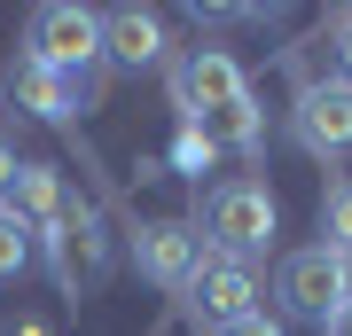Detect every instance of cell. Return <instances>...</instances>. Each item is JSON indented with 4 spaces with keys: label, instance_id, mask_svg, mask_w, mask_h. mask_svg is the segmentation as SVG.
<instances>
[{
    "label": "cell",
    "instance_id": "1",
    "mask_svg": "<svg viewBox=\"0 0 352 336\" xmlns=\"http://www.w3.org/2000/svg\"><path fill=\"white\" fill-rule=\"evenodd\" d=\"M274 227H282V203H274L266 180H219L212 196H204L196 235H204V250H219V258H258V250L274 243Z\"/></svg>",
    "mask_w": 352,
    "mask_h": 336
},
{
    "label": "cell",
    "instance_id": "2",
    "mask_svg": "<svg viewBox=\"0 0 352 336\" xmlns=\"http://www.w3.org/2000/svg\"><path fill=\"white\" fill-rule=\"evenodd\" d=\"M274 298H282L289 321L329 328V321H337V305L352 298V250H337V243H305V250H289L282 274H274Z\"/></svg>",
    "mask_w": 352,
    "mask_h": 336
},
{
    "label": "cell",
    "instance_id": "3",
    "mask_svg": "<svg viewBox=\"0 0 352 336\" xmlns=\"http://www.w3.org/2000/svg\"><path fill=\"white\" fill-rule=\"evenodd\" d=\"M39 250H47L63 298H94L110 282V266H118V243H110V227H102V212L87 196H71V212L55 219V235H39Z\"/></svg>",
    "mask_w": 352,
    "mask_h": 336
},
{
    "label": "cell",
    "instance_id": "4",
    "mask_svg": "<svg viewBox=\"0 0 352 336\" xmlns=\"http://www.w3.org/2000/svg\"><path fill=\"white\" fill-rule=\"evenodd\" d=\"M164 94H173L180 125H204V117H219L227 102H243L251 87H243V71H235L227 47H188V55L164 63Z\"/></svg>",
    "mask_w": 352,
    "mask_h": 336
},
{
    "label": "cell",
    "instance_id": "5",
    "mask_svg": "<svg viewBox=\"0 0 352 336\" xmlns=\"http://www.w3.org/2000/svg\"><path fill=\"white\" fill-rule=\"evenodd\" d=\"M24 55L47 63V71H94L102 63V16L78 8V0H47L24 24Z\"/></svg>",
    "mask_w": 352,
    "mask_h": 336
},
{
    "label": "cell",
    "instance_id": "6",
    "mask_svg": "<svg viewBox=\"0 0 352 336\" xmlns=\"http://www.w3.org/2000/svg\"><path fill=\"white\" fill-rule=\"evenodd\" d=\"M289 125H298V149L314 164H344L352 157V87H337V78H298Z\"/></svg>",
    "mask_w": 352,
    "mask_h": 336
},
{
    "label": "cell",
    "instance_id": "7",
    "mask_svg": "<svg viewBox=\"0 0 352 336\" xmlns=\"http://www.w3.org/2000/svg\"><path fill=\"white\" fill-rule=\"evenodd\" d=\"M180 298H188V321L212 336L227 321H243V313H258V274H251V258H219V250H204L196 282L180 289Z\"/></svg>",
    "mask_w": 352,
    "mask_h": 336
},
{
    "label": "cell",
    "instance_id": "8",
    "mask_svg": "<svg viewBox=\"0 0 352 336\" xmlns=\"http://www.w3.org/2000/svg\"><path fill=\"white\" fill-rule=\"evenodd\" d=\"M133 266L149 274L157 289H188L196 282V266H204V235L188 219H149V227H133Z\"/></svg>",
    "mask_w": 352,
    "mask_h": 336
},
{
    "label": "cell",
    "instance_id": "9",
    "mask_svg": "<svg viewBox=\"0 0 352 336\" xmlns=\"http://www.w3.org/2000/svg\"><path fill=\"white\" fill-rule=\"evenodd\" d=\"M164 55H173V39H164L157 8H110L102 16V63L110 71H157Z\"/></svg>",
    "mask_w": 352,
    "mask_h": 336
},
{
    "label": "cell",
    "instance_id": "10",
    "mask_svg": "<svg viewBox=\"0 0 352 336\" xmlns=\"http://www.w3.org/2000/svg\"><path fill=\"white\" fill-rule=\"evenodd\" d=\"M8 212L24 219V235H32V243H39V235H55V219L71 212L63 172H55V164H24V172H16V188H8Z\"/></svg>",
    "mask_w": 352,
    "mask_h": 336
},
{
    "label": "cell",
    "instance_id": "11",
    "mask_svg": "<svg viewBox=\"0 0 352 336\" xmlns=\"http://www.w3.org/2000/svg\"><path fill=\"white\" fill-rule=\"evenodd\" d=\"M0 94H8V110H24V117H39V125H63V117H71V102H63V71H47V63H32V55L8 63Z\"/></svg>",
    "mask_w": 352,
    "mask_h": 336
},
{
    "label": "cell",
    "instance_id": "12",
    "mask_svg": "<svg viewBox=\"0 0 352 336\" xmlns=\"http://www.w3.org/2000/svg\"><path fill=\"white\" fill-rule=\"evenodd\" d=\"M196 133H204V141H212V149H235V157H251V149H258V141H266V117H258V102H251V94H243V102H227V110H219V117H204V125H196Z\"/></svg>",
    "mask_w": 352,
    "mask_h": 336
},
{
    "label": "cell",
    "instance_id": "13",
    "mask_svg": "<svg viewBox=\"0 0 352 336\" xmlns=\"http://www.w3.org/2000/svg\"><path fill=\"white\" fill-rule=\"evenodd\" d=\"M32 258H39V243L24 235V219L0 203V289H16V282H24V274H32Z\"/></svg>",
    "mask_w": 352,
    "mask_h": 336
},
{
    "label": "cell",
    "instance_id": "14",
    "mask_svg": "<svg viewBox=\"0 0 352 336\" xmlns=\"http://www.w3.org/2000/svg\"><path fill=\"white\" fill-rule=\"evenodd\" d=\"M321 243L352 250V180H329V196H321Z\"/></svg>",
    "mask_w": 352,
    "mask_h": 336
},
{
    "label": "cell",
    "instance_id": "15",
    "mask_svg": "<svg viewBox=\"0 0 352 336\" xmlns=\"http://www.w3.org/2000/svg\"><path fill=\"white\" fill-rule=\"evenodd\" d=\"M212 157H219L212 141H204L196 125H180V141H173V172H204V164H212Z\"/></svg>",
    "mask_w": 352,
    "mask_h": 336
},
{
    "label": "cell",
    "instance_id": "16",
    "mask_svg": "<svg viewBox=\"0 0 352 336\" xmlns=\"http://www.w3.org/2000/svg\"><path fill=\"white\" fill-rule=\"evenodd\" d=\"M329 78H337V87H352V16H337V24H329Z\"/></svg>",
    "mask_w": 352,
    "mask_h": 336
},
{
    "label": "cell",
    "instance_id": "17",
    "mask_svg": "<svg viewBox=\"0 0 352 336\" xmlns=\"http://www.w3.org/2000/svg\"><path fill=\"white\" fill-rule=\"evenodd\" d=\"M212 336H282V321H266V305H258V313H243V321H227Z\"/></svg>",
    "mask_w": 352,
    "mask_h": 336
},
{
    "label": "cell",
    "instance_id": "18",
    "mask_svg": "<svg viewBox=\"0 0 352 336\" xmlns=\"http://www.w3.org/2000/svg\"><path fill=\"white\" fill-rule=\"evenodd\" d=\"M16 172H24V157H16V141L0 133V203H8V188H16Z\"/></svg>",
    "mask_w": 352,
    "mask_h": 336
},
{
    "label": "cell",
    "instance_id": "19",
    "mask_svg": "<svg viewBox=\"0 0 352 336\" xmlns=\"http://www.w3.org/2000/svg\"><path fill=\"white\" fill-rule=\"evenodd\" d=\"M321 336H352V298H344V305H337V321H329V328H321Z\"/></svg>",
    "mask_w": 352,
    "mask_h": 336
},
{
    "label": "cell",
    "instance_id": "20",
    "mask_svg": "<svg viewBox=\"0 0 352 336\" xmlns=\"http://www.w3.org/2000/svg\"><path fill=\"white\" fill-rule=\"evenodd\" d=\"M0 336H47V321H8Z\"/></svg>",
    "mask_w": 352,
    "mask_h": 336
}]
</instances>
